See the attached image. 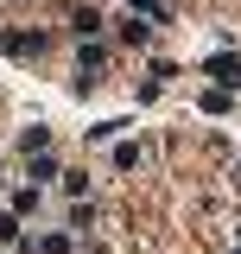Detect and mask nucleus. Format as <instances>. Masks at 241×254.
<instances>
[{"mask_svg":"<svg viewBox=\"0 0 241 254\" xmlns=\"http://www.w3.org/2000/svg\"><path fill=\"white\" fill-rule=\"evenodd\" d=\"M127 13H140V19H172V13H165L159 0H127Z\"/></svg>","mask_w":241,"mask_h":254,"instance_id":"obj_6","label":"nucleus"},{"mask_svg":"<svg viewBox=\"0 0 241 254\" xmlns=\"http://www.w3.org/2000/svg\"><path fill=\"white\" fill-rule=\"evenodd\" d=\"M203 115H229V89H210V95H203Z\"/></svg>","mask_w":241,"mask_h":254,"instance_id":"obj_7","label":"nucleus"},{"mask_svg":"<svg viewBox=\"0 0 241 254\" xmlns=\"http://www.w3.org/2000/svg\"><path fill=\"white\" fill-rule=\"evenodd\" d=\"M38 254H70V235H45V242H38Z\"/></svg>","mask_w":241,"mask_h":254,"instance_id":"obj_8","label":"nucleus"},{"mask_svg":"<svg viewBox=\"0 0 241 254\" xmlns=\"http://www.w3.org/2000/svg\"><path fill=\"white\" fill-rule=\"evenodd\" d=\"M203 70L216 76V89H241V58H235V51H216Z\"/></svg>","mask_w":241,"mask_h":254,"instance_id":"obj_2","label":"nucleus"},{"mask_svg":"<svg viewBox=\"0 0 241 254\" xmlns=\"http://www.w3.org/2000/svg\"><path fill=\"white\" fill-rule=\"evenodd\" d=\"M19 146H26V153H45V146H51V127H38V121H32L26 133H19Z\"/></svg>","mask_w":241,"mask_h":254,"instance_id":"obj_5","label":"nucleus"},{"mask_svg":"<svg viewBox=\"0 0 241 254\" xmlns=\"http://www.w3.org/2000/svg\"><path fill=\"white\" fill-rule=\"evenodd\" d=\"M120 45H152V26L140 19V13H127V19H120Z\"/></svg>","mask_w":241,"mask_h":254,"instance_id":"obj_3","label":"nucleus"},{"mask_svg":"<svg viewBox=\"0 0 241 254\" xmlns=\"http://www.w3.org/2000/svg\"><path fill=\"white\" fill-rule=\"evenodd\" d=\"M6 58H45V32H0Z\"/></svg>","mask_w":241,"mask_h":254,"instance_id":"obj_1","label":"nucleus"},{"mask_svg":"<svg viewBox=\"0 0 241 254\" xmlns=\"http://www.w3.org/2000/svg\"><path fill=\"white\" fill-rule=\"evenodd\" d=\"M70 26H76V38H95V32H102V13H95V6H76Z\"/></svg>","mask_w":241,"mask_h":254,"instance_id":"obj_4","label":"nucleus"}]
</instances>
